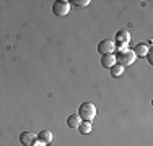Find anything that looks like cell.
<instances>
[{
  "label": "cell",
  "instance_id": "1",
  "mask_svg": "<svg viewBox=\"0 0 153 146\" xmlns=\"http://www.w3.org/2000/svg\"><path fill=\"white\" fill-rule=\"evenodd\" d=\"M80 120L82 122H93V119L96 117V105L93 104V102H83L82 105L78 107V114Z\"/></svg>",
  "mask_w": 153,
  "mask_h": 146
},
{
  "label": "cell",
  "instance_id": "2",
  "mask_svg": "<svg viewBox=\"0 0 153 146\" xmlns=\"http://www.w3.org/2000/svg\"><path fill=\"white\" fill-rule=\"evenodd\" d=\"M135 54L132 49H121L117 50V55H116V63H119L121 67H129L135 62Z\"/></svg>",
  "mask_w": 153,
  "mask_h": 146
},
{
  "label": "cell",
  "instance_id": "3",
  "mask_svg": "<svg viewBox=\"0 0 153 146\" xmlns=\"http://www.w3.org/2000/svg\"><path fill=\"white\" fill-rule=\"evenodd\" d=\"M70 12V2H64V0H56L52 3V13L56 16H65Z\"/></svg>",
  "mask_w": 153,
  "mask_h": 146
},
{
  "label": "cell",
  "instance_id": "4",
  "mask_svg": "<svg viewBox=\"0 0 153 146\" xmlns=\"http://www.w3.org/2000/svg\"><path fill=\"white\" fill-rule=\"evenodd\" d=\"M114 49H116V44H114V41H111V39H104V41H101L98 44V52H100L101 55L112 54Z\"/></svg>",
  "mask_w": 153,
  "mask_h": 146
},
{
  "label": "cell",
  "instance_id": "5",
  "mask_svg": "<svg viewBox=\"0 0 153 146\" xmlns=\"http://www.w3.org/2000/svg\"><path fill=\"white\" fill-rule=\"evenodd\" d=\"M129 41H130V32L127 31V29H122V31H119L117 34H116V42H117L119 49H126V46L129 44Z\"/></svg>",
  "mask_w": 153,
  "mask_h": 146
},
{
  "label": "cell",
  "instance_id": "6",
  "mask_svg": "<svg viewBox=\"0 0 153 146\" xmlns=\"http://www.w3.org/2000/svg\"><path fill=\"white\" fill-rule=\"evenodd\" d=\"M38 141V136L31 131H23L20 135V143L23 146H34V143Z\"/></svg>",
  "mask_w": 153,
  "mask_h": 146
},
{
  "label": "cell",
  "instance_id": "7",
  "mask_svg": "<svg viewBox=\"0 0 153 146\" xmlns=\"http://www.w3.org/2000/svg\"><path fill=\"white\" fill-rule=\"evenodd\" d=\"M101 65H103L104 68H111L112 65H116V55H114V54L101 55Z\"/></svg>",
  "mask_w": 153,
  "mask_h": 146
},
{
  "label": "cell",
  "instance_id": "8",
  "mask_svg": "<svg viewBox=\"0 0 153 146\" xmlns=\"http://www.w3.org/2000/svg\"><path fill=\"white\" fill-rule=\"evenodd\" d=\"M52 136L54 135L51 130H42L38 133V141H41V143H44V145H49L51 141H52Z\"/></svg>",
  "mask_w": 153,
  "mask_h": 146
},
{
  "label": "cell",
  "instance_id": "9",
  "mask_svg": "<svg viewBox=\"0 0 153 146\" xmlns=\"http://www.w3.org/2000/svg\"><path fill=\"white\" fill-rule=\"evenodd\" d=\"M134 54H135V57H147V54L150 52V50H148V47L145 46L143 42H140V44H137L135 47H134Z\"/></svg>",
  "mask_w": 153,
  "mask_h": 146
},
{
  "label": "cell",
  "instance_id": "10",
  "mask_svg": "<svg viewBox=\"0 0 153 146\" xmlns=\"http://www.w3.org/2000/svg\"><path fill=\"white\" fill-rule=\"evenodd\" d=\"M80 117L74 114V115H68V119H67V127L68 128H78V125H80Z\"/></svg>",
  "mask_w": 153,
  "mask_h": 146
},
{
  "label": "cell",
  "instance_id": "11",
  "mask_svg": "<svg viewBox=\"0 0 153 146\" xmlns=\"http://www.w3.org/2000/svg\"><path fill=\"white\" fill-rule=\"evenodd\" d=\"M76 130H78L82 135H88V133H91V123L90 122H80V125H78Z\"/></svg>",
  "mask_w": 153,
  "mask_h": 146
},
{
  "label": "cell",
  "instance_id": "12",
  "mask_svg": "<svg viewBox=\"0 0 153 146\" xmlns=\"http://www.w3.org/2000/svg\"><path fill=\"white\" fill-rule=\"evenodd\" d=\"M109 72H111L112 78H117V76H121L122 73H124V67H121L119 63H116V65H112V67L109 68Z\"/></svg>",
  "mask_w": 153,
  "mask_h": 146
},
{
  "label": "cell",
  "instance_id": "13",
  "mask_svg": "<svg viewBox=\"0 0 153 146\" xmlns=\"http://www.w3.org/2000/svg\"><path fill=\"white\" fill-rule=\"evenodd\" d=\"M70 3H75L76 7H88L90 0H72Z\"/></svg>",
  "mask_w": 153,
  "mask_h": 146
},
{
  "label": "cell",
  "instance_id": "14",
  "mask_svg": "<svg viewBox=\"0 0 153 146\" xmlns=\"http://www.w3.org/2000/svg\"><path fill=\"white\" fill-rule=\"evenodd\" d=\"M34 146H46V145H44V143H41V141H36Z\"/></svg>",
  "mask_w": 153,
  "mask_h": 146
},
{
  "label": "cell",
  "instance_id": "15",
  "mask_svg": "<svg viewBox=\"0 0 153 146\" xmlns=\"http://www.w3.org/2000/svg\"><path fill=\"white\" fill-rule=\"evenodd\" d=\"M46 146H51V145H46Z\"/></svg>",
  "mask_w": 153,
  "mask_h": 146
}]
</instances>
